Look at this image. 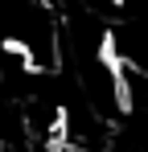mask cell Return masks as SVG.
Segmentation results:
<instances>
[{
  "label": "cell",
  "instance_id": "obj_1",
  "mask_svg": "<svg viewBox=\"0 0 148 152\" xmlns=\"http://www.w3.org/2000/svg\"><path fill=\"white\" fill-rule=\"evenodd\" d=\"M119 82H123V107L115 124L107 127L103 152H148V74L119 66Z\"/></svg>",
  "mask_w": 148,
  "mask_h": 152
},
{
  "label": "cell",
  "instance_id": "obj_2",
  "mask_svg": "<svg viewBox=\"0 0 148 152\" xmlns=\"http://www.w3.org/2000/svg\"><path fill=\"white\" fill-rule=\"evenodd\" d=\"M0 152H4V144H0Z\"/></svg>",
  "mask_w": 148,
  "mask_h": 152
}]
</instances>
